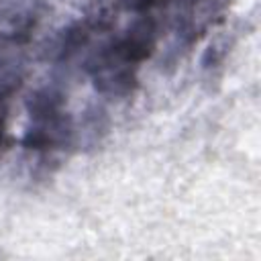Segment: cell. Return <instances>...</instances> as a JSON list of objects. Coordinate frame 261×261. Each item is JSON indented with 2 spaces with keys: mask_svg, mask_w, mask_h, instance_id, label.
<instances>
[{
  "mask_svg": "<svg viewBox=\"0 0 261 261\" xmlns=\"http://www.w3.org/2000/svg\"><path fill=\"white\" fill-rule=\"evenodd\" d=\"M6 51H0V155L10 145V114L12 102L22 86V73L18 63L4 57Z\"/></svg>",
  "mask_w": 261,
  "mask_h": 261,
  "instance_id": "3",
  "label": "cell"
},
{
  "mask_svg": "<svg viewBox=\"0 0 261 261\" xmlns=\"http://www.w3.org/2000/svg\"><path fill=\"white\" fill-rule=\"evenodd\" d=\"M41 18V0H0V51L27 45Z\"/></svg>",
  "mask_w": 261,
  "mask_h": 261,
  "instance_id": "2",
  "label": "cell"
},
{
  "mask_svg": "<svg viewBox=\"0 0 261 261\" xmlns=\"http://www.w3.org/2000/svg\"><path fill=\"white\" fill-rule=\"evenodd\" d=\"M230 0H90L53 47V77L61 92L90 90L102 122L106 104L135 96L145 67L192 51L228 10Z\"/></svg>",
  "mask_w": 261,
  "mask_h": 261,
  "instance_id": "1",
  "label": "cell"
}]
</instances>
